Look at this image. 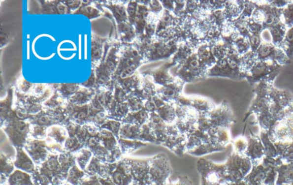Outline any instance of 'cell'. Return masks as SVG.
<instances>
[{
    "instance_id": "cell-32",
    "label": "cell",
    "mask_w": 293,
    "mask_h": 185,
    "mask_svg": "<svg viewBox=\"0 0 293 185\" xmlns=\"http://www.w3.org/2000/svg\"><path fill=\"white\" fill-rule=\"evenodd\" d=\"M1 174L8 175L12 172L14 167L10 161L5 156L1 155Z\"/></svg>"
},
{
    "instance_id": "cell-16",
    "label": "cell",
    "mask_w": 293,
    "mask_h": 185,
    "mask_svg": "<svg viewBox=\"0 0 293 185\" xmlns=\"http://www.w3.org/2000/svg\"><path fill=\"white\" fill-rule=\"evenodd\" d=\"M9 185H33L29 174L17 170L10 176Z\"/></svg>"
},
{
    "instance_id": "cell-10",
    "label": "cell",
    "mask_w": 293,
    "mask_h": 185,
    "mask_svg": "<svg viewBox=\"0 0 293 185\" xmlns=\"http://www.w3.org/2000/svg\"><path fill=\"white\" fill-rule=\"evenodd\" d=\"M244 8V1H227L223 13L226 20L228 23L232 22L241 16Z\"/></svg>"
},
{
    "instance_id": "cell-17",
    "label": "cell",
    "mask_w": 293,
    "mask_h": 185,
    "mask_svg": "<svg viewBox=\"0 0 293 185\" xmlns=\"http://www.w3.org/2000/svg\"><path fill=\"white\" fill-rule=\"evenodd\" d=\"M175 18V17L174 15H172L171 12L164 9L160 19L158 20L155 35H157L161 33L162 31L166 30L169 27H173Z\"/></svg>"
},
{
    "instance_id": "cell-8",
    "label": "cell",
    "mask_w": 293,
    "mask_h": 185,
    "mask_svg": "<svg viewBox=\"0 0 293 185\" xmlns=\"http://www.w3.org/2000/svg\"><path fill=\"white\" fill-rule=\"evenodd\" d=\"M173 65L172 62L165 64L163 66H162L157 69L150 71L149 74L153 77V80L155 83L161 85H167L168 84L174 83L175 81V78L172 77L168 73L169 67Z\"/></svg>"
},
{
    "instance_id": "cell-28",
    "label": "cell",
    "mask_w": 293,
    "mask_h": 185,
    "mask_svg": "<svg viewBox=\"0 0 293 185\" xmlns=\"http://www.w3.org/2000/svg\"><path fill=\"white\" fill-rule=\"evenodd\" d=\"M137 7L138 3L137 1H131L127 6V12L128 13V20L129 23L133 26L137 15Z\"/></svg>"
},
{
    "instance_id": "cell-33",
    "label": "cell",
    "mask_w": 293,
    "mask_h": 185,
    "mask_svg": "<svg viewBox=\"0 0 293 185\" xmlns=\"http://www.w3.org/2000/svg\"><path fill=\"white\" fill-rule=\"evenodd\" d=\"M148 7L150 9V12L154 14L155 15H159L163 9L161 2L159 1H149Z\"/></svg>"
},
{
    "instance_id": "cell-13",
    "label": "cell",
    "mask_w": 293,
    "mask_h": 185,
    "mask_svg": "<svg viewBox=\"0 0 293 185\" xmlns=\"http://www.w3.org/2000/svg\"><path fill=\"white\" fill-rule=\"evenodd\" d=\"M15 165L17 168L28 173H33L35 171L33 161L21 148H17V154Z\"/></svg>"
},
{
    "instance_id": "cell-6",
    "label": "cell",
    "mask_w": 293,
    "mask_h": 185,
    "mask_svg": "<svg viewBox=\"0 0 293 185\" xmlns=\"http://www.w3.org/2000/svg\"><path fill=\"white\" fill-rule=\"evenodd\" d=\"M26 149L36 164L45 161L47 157V144L40 140L28 141Z\"/></svg>"
},
{
    "instance_id": "cell-19",
    "label": "cell",
    "mask_w": 293,
    "mask_h": 185,
    "mask_svg": "<svg viewBox=\"0 0 293 185\" xmlns=\"http://www.w3.org/2000/svg\"><path fill=\"white\" fill-rule=\"evenodd\" d=\"M233 46L236 52L241 56L246 55L250 52V49H251L248 39L241 35L233 41Z\"/></svg>"
},
{
    "instance_id": "cell-7",
    "label": "cell",
    "mask_w": 293,
    "mask_h": 185,
    "mask_svg": "<svg viewBox=\"0 0 293 185\" xmlns=\"http://www.w3.org/2000/svg\"><path fill=\"white\" fill-rule=\"evenodd\" d=\"M184 82L175 81L174 83L165 85L158 91V94L162 100L165 101H172L178 98L181 94Z\"/></svg>"
},
{
    "instance_id": "cell-29",
    "label": "cell",
    "mask_w": 293,
    "mask_h": 185,
    "mask_svg": "<svg viewBox=\"0 0 293 185\" xmlns=\"http://www.w3.org/2000/svg\"><path fill=\"white\" fill-rule=\"evenodd\" d=\"M140 129L138 126L125 125L123 126L121 129V137L126 138H130L133 136H136L138 133Z\"/></svg>"
},
{
    "instance_id": "cell-27",
    "label": "cell",
    "mask_w": 293,
    "mask_h": 185,
    "mask_svg": "<svg viewBox=\"0 0 293 185\" xmlns=\"http://www.w3.org/2000/svg\"><path fill=\"white\" fill-rule=\"evenodd\" d=\"M65 147L66 151L72 152L78 151L82 147V144L78 139L70 137L65 141Z\"/></svg>"
},
{
    "instance_id": "cell-23",
    "label": "cell",
    "mask_w": 293,
    "mask_h": 185,
    "mask_svg": "<svg viewBox=\"0 0 293 185\" xmlns=\"http://www.w3.org/2000/svg\"><path fill=\"white\" fill-rule=\"evenodd\" d=\"M84 174L76 166H73L72 168L69 169L68 174V183L72 184L73 185H77L79 184V181L82 179Z\"/></svg>"
},
{
    "instance_id": "cell-2",
    "label": "cell",
    "mask_w": 293,
    "mask_h": 185,
    "mask_svg": "<svg viewBox=\"0 0 293 185\" xmlns=\"http://www.w3.org/2000/svg\"><path fill=\"white\" fill-rule=\"evenodd\" d=\"M208 69L199 61L196 53H194L182 64L176 74L184 83L192 82L207 75Z\"/></svg>"
},
{
    "instance_id": "cell-12",
    "label": "cell",
    "mask_w": 293,
    "mask_h": 185,
    "mask_svg": "<svg viewBox=\"0 0 293 185\" xmlns=\"http://www.w3.org/2000/svg\"><path fill=\"white\" fill-rule=\"evenodd\" d=\"M194 48L195 47L188 41H183L178 45L177 51L172 59L173 65H176V63H181V62H185L189 57L195 53L194 52Z\"/></svg>"
},
{
    "instance_id": "cell-22",
    "label": "cell",
    "mask_w": 293,
    "mask_h": 185,
    "mask_svg": "<svg viewBox=\"0 0 293 185\" xmlns=\"http://www.w3.org/2000/svg\"><path fill=\"white\" fill-rule=\"evenodd\" d=\"M283 23L288 29L293 27V2H289L282 11Z\"/></svg>"
},
{
    "instance_id": "cell-3",
    "label": "cell",
    "mask_w": 293,
    "mask_h": 185,
    "mask_svg": "<svg viewBox=\"0 0 293 185\" xmlns=\"http://www.w3.org/2000/svg\"><path fill=\"white\" fill-rule=\"evenodd\" d=\"M284 8H277L270 3L263 5H257V3L256 8L252 14L251 19L262 25L263 30H268L281 22Z\"/></svg>"
},
{
    "instance_id": "cell-9",
    "label": "cell",
    "mask_w": 293,
    "mask_h": 185,
    "mask_svg": "<svg viewBox=\"0 0 293 185\" xmlns=\"http://www.w3.org/2000/svg\"><path fill=\"white\" fill-rule=\"evenodd\" d=\"M196 55L199 61L209 69L213 67L217 62L212 52L211 43H204L199 45L197 49Z\"/></svg>"
},
{
    "instance_id": "cell-26",
    "label": "cell",
    "mask_w": 293,
    "mask_h": 185,
    "mask_svg": "<svg viewBox=\"0 0 293 185\" xmlns=\"http://www.w3.org/2000/svg\"><path fill=\"white\" fill-rule=\"evenodd\" d=\"M257 3L251 1H244V8L241 16L238 18L242 20H248L252 17L254 10L256 8Z\"/></svg>"
},
{
    "instance_id": "cell-5",
    "label": "cell",
    "mask_w": 293,
    "mask_h": 185,
    "mask_svg": "<svg viewBox=\"0 0 293 185\" xmlns=\"http://www.w3.org/2000/svg\"><path fill=\"white\" fill-rule=\"evenodd\" d=\"M178 49V43L175 41L164 42L155 40L145 57L146 62H151L168 58L174 55Z\"/></svg>"
},
{
    "instance_id": "cell-4",
    "label": "cell",
    "mask_w": 293,
    "mask_h": 185,
    "mask_svg": "<svg viewBox=\"0 0 293 185\" xmlns=\"http://www.w3.org/2000/svg\"><path fill=\"white\" fill-rule=\"evenodd\" d=\"M256 53L258 61H269L276 62L281 66L291 62L283 50L270 42H262Z\"/></svg>"
},
{
    "instance_id": "cell-21",
    "label": "cell",
    "mask_w": 293,
    "mask_h": 185,
    "mask_svg": "<svg viewBox=\"0 0 293 185\" xmlns=\"http://www.w3.org/2000/svg\"><path fill=\"white\" fill-rule=\"evenodd\" d=\"M158 115L166 123L172 122L175 119V109L172 106L164 105L157 110Z\"/></svg>"
},
{
    "instance_id": "cell-36",
    "label": "cell",
    "mask_w": 293,
    "mask_h": 185,
    "mask_svg": "<svg viewBox=\"0 0 293 185\" xmlns=\"http://www.w3.org/2000/svg\"><path fill=\"white\" fill-rule=\"evenodd\" d=\"M162 6L165 10H168V11L173 12H174L175 8V3L173 1H161Z\"/></svg>"
},
{
    "instance_id": "cell-31",
    "label": "cell",
    "mask_w": 293,
    "mask_h": 185,
    "mask_svg": "<svg viewBox=\"0 0 293 185\" xmlns=\"http://www.w3.org/2000/svg\"><path fill=\"white\" fill-rule=\"evenodd\" d=\"M129 106L132 112H139L144 108L142 100L140 98H132L129 99Z\"/></svg>"
},
{
    "instance_id": "cell-24",
    "label": "cell",
    "mask_w": 293,
    "mask_h": 185,
    "mask_svg": "<svg viewBox=\"0 0 293 185\" xmlns=\"http://www.w3.org/2000/svg\"><path fill=\"white\" fill-rule=\"evenodd\" d=\"M91 156L92 153L89 150H87V149H82V150L77 152L76 159L81 169H86Z\"/></svg>"
},
{
    "instance_id": "cell-37",
    "label": "cell",
    "mask_w": 293,
    "mask_h": 185,
    "mask_svg": "<svg viewBox=\"0 0 293 185\" xmlns=\"http://www.w3.org/2000/svg\"><path fill=\"white\" fill-rule=\"evenodd\" d=\"M270 4L277 8H284L289 3L288 1H273Z\"/></svg>"
},
{
    "instance_id": "cell-1",
    "label": "cell",
    "mask_w": 293,
    "mask_h": 185,
    "mask_svg": "<svg viewBox=\"0 0 293 185\" xmlns=\"http://www.w3.org/2000/svg\"><path fill=\"white\" fill-rule=\"evenodd\" d=\"M282 67L278 63L272 62L258 61L247 72L246 78L252 84L259 81H273L280 72Z\"/></svg>"
},
{
    "instance_id": "cell-25",
    "label": "cell",
    "mask_w": 293,
    "mask_h": 185,
    "mask_svg": "<svg viewBox=\"0 0 293 185\" xmlns=\"http://www.w3.org/2000/svg\"><path fill=\"white\" fill-rule=\"evenodd\" d=\"M59 159L61 171L66 174L74 162L72 155L69 154H62L59 156Z\"/></svg>"
},
{
    "instance_id": "cell-14",
    "label": "cell",
    "mask_w": 293,
    "mask_h": 185,
    "mask_svg": "<svg viewBox=\"0 0 293 185\" xmlns=\"http://www.w3.org/2000/svg\"><path fill=\"white\" fill-rule=\"evenodd\" d=\"M287 30L288 28L282 21L269 28L268 31H269L271 38H272L271 43L277 47L280 48L284 40Z\"/></svg>"
},
{
    "instance_id": "cell-34",
    "label": "cell",
    "mask_w": 293,
    "mask_h": 185,
    "mask_svg": "<svg viewBox=\"0 0 293 185\" xmlns=\"http://www.w3.org/2000/svg\"><path fill=\"white\" fill-rule=\"evenodd\" d=\"M175 8L173 14L175 17H181L186 6V1H175Z\"/></svg>"
},
{
    "instance_id": "cell-18",
    "label": "cell",
    "mask_w": 293,
    "mask_h": 185,
    "mask_svg": "<svg viewBox=\"0 0 293 185\" xmlns=\"http://www.w3.org/2000/svg\"><path fill=\"white\" fill-rule=\"evenodd\" d=\"M280 48L283 50L288 58L291 60L293 57V27L288 29L284 40Z\"/></svg>"
},
{
    "instance_id": "cell-11",
    "label": "cell",
    "mask_w": 293,
    "mask_h": 185,
    "mask_svg": "<svg viewBox=\"0 0 293 185\" xmlns=\"http://www.w3.org/2000/svg\"><path fill=\"white\" fill-rule=\"evenodd\" d=\"M150 13V9L147 6L143 4H138L137 15L135 23L133 25L135 26L136 34L138 36L144 34L148 18L149 17Z\"/></svg>"
},
{
    "instance_id": "cell-30",
    "label": "cell",
    "mask_w": 293,
    "mask_h": 185,
    "mask_svg": "<svg viewBox=\"0 0 293 185\" xmlns=\"http://www.w3.org/2000/svg\"><path fill=\"white\" fill-rule=\"evenodd\" d=\"M101 166L97 158H93L89 165L87 167V172L88 174H94L101 172Z\"/></svg>"
},
{
    "instance_id": "cell-35",
    "label": "cell",
    "mask_w": 293,
    "mask_h": 185,
    "mask_svg": "<svg viewBox=\"0 0 293 185\" xmlns=\"http://www.w3.org/2000/svg\"><path fill=\"white\" fill-rule=\"evenodd\" d=\"M105 126L107 127V129L110 130L112 132L116 134L119 132L121 124L118 122H111L106 124Z\"/></svg>"
},
{
    "instance_id": "cell-20",
    "label": "cell",
    "mask_w": 293,
    "mask_h": 185,
    "mask_svg": "<svg viewBox=\"0 0 293 185\" xmlns=\"http://www.w3.org/2000/svg\"><path fill=\"white\" fill-rule=\"evenodd\" d=\"M119 31L122 35V39L126 42H132L136 37V31L132 25L123 23L120 25Z\"/></svg>"
},
{
    "instance_id": "cell-15",
    "label": "cell",
    "mask_w": 293,
    "mask_h": 185,
    "mask_svg": "<svg viewBox=\"0 0 293 185\" xmlns=\"http://www.w3.org/2000/svg\"><path fill=\"white\" fill-rule=\"evenodd\" d=\"M211 122L220 124H228L232 122V117L230 110L227 106L220 109H217L211 114Z\"/></svg>"
}]
</instances>
